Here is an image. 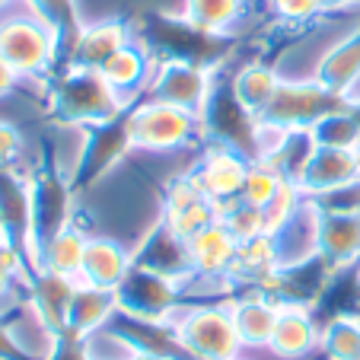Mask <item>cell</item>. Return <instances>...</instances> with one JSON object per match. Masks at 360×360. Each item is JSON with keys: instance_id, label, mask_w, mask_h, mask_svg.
Listing matches in <instances>:
<instances>
[{"instance_id": "ac0fdd59", "label": "cell", "mask_w": 360, "mask_h": 360, "mask_svg": "<svg viewBox=\"0 0 360 360\" xmlns=\"http://www.w3.org/2000/svg\"><path fill=\"white\" fill-rule=\"evenodd\" d=\"M99 74H102V80L122 96V102H128V89H137L147 80L150 64H147V58H143V51H137L134 45H124L122 51H115L109 61L102 64Z\"/></svg>"}, {"instance_id": "603a6c76", "label": "cell", "mask_w": 360, "mask_h": 360, "mask_svg": "<svg viewBox=\"0 0 360 360\" xmlns=\"http://www.w3.org/2000/svg\"><path fill=\"white\" fill-rule=\"evenodd\" d=\"M22 153V134L10 122H0V169H13Z\"/></svg>"}, {"instance_id": "d4e9b609", "label": "cell", "mask_w": 360, "mask_h": 360, "mask_svg": "<svg viewBox=\"0 0 360 360\" xmlns=\"http://www.w3.org/2000/svg\"><path fill=\"white\" fill-rule=\"evenodd\" d=\"M29 4H32V13L45 16V20L55 22V26H58V20L64 16V10L70 7V0H29Z\"/></svg>"}, {"instance_id": "4dcf8cb0", "label": "cell", "mask_w": 360, "mask_h": 360, "mask_svg": "<svg viewBox=\"0 0 360 360\" xmlns=\"http://www.w3.org/2000/svg\"><path fill=\"white\" fill-rule=\"evenodd\" d=\"M236 360H243V357H236Z\"/></svg>"}, {"instance_id": "5bb4252c", "label": "cell", "mask_w": 360, "mask_h": 360, "mask_svg": "<svg viewBox=\"0 0 360 360\" xmlns=\"http://www.w3.org/2000/svg\"><path fill=\"white\" fill-rule=\"evenodd\" d=\"M118 316V297L109 290H96V287L77 284L74 303H70V328L68 335L74 338H86L89 332L109 326Z\"/></svg>"}, {"instance_id": "e0dca14e", "label": "cell", "mask_w": 360, "mask_h": 360, "mask_svg": "<svg viewBox=\"0 0 360 360\" xmlns=\"http://www.w3.org/2000/svg\"><path fill=\"white\" fill-rule=\"evenodd\" d=\"M278 89H281L278 70L265 68V64H249V68L233 80V99H236L252 118H262L265 109L271 105V99L278 96Z\"/></svg>"}, {"instance_id": "30bf717a", "label": "cell", "mask_w": 360, "mask_h": 360, "mask_svg": "<svg viewBox=\"0 0 360 360\" xmlns=\"http://www.w3.org/2000/svg\"><path fill=\"white\" fill-rule=\"evenodd\" d=\"M150 93H153V99L172 102V105L204 115L207 102H211L207 99L211 96L207 70L188 61H169L157 70V77H150Z\"/></svg>"}, {"instance_id": "5b68a950", "label": "cell", "mask_w": 360, "mask_h": 360, "mask_svg": "<svg viewBox=\"0 0 360 360\" xmlns=\"http://www.w3.org/2000/svg\"><path fill=\"white\" fill-rule=\"evenodd\" d=\"M255 160L249 153H243L239 147L214 141L211 147H204L201 160L191 166V176L201 185V191L224 211L226 204L243 198V185L249 179V169Z\"/></svg>"}, {"instance_id": "277c9868", "label": "cell", "mask_w": 360, "mask_h": 360, "mask_svg": "<svg viewBox=\"0 0 360 360\" xmlns=\"http://www.w3.org/2000/svg\"><path fill=\"white\" fill-rule=\"evenodd\" d=\"M55 105L70 124H109L124 109L122 96L102 80L99 70H86V68L70 74L58 86Z\"/></svg>"}, {"instance_id": "f546056e", "label": "cell", "mask_w": 360, "mask_h": 360, "mask_svg": "<svg viewBox=\"0 0 360 360\" xmlns=\"http://www.w3.org/2000/svg\"><path fill=\"white\" fill-rule=\"evenodd\" d=\"M7 4H10V0H0V10H7Z\"/></svg>"}, {"instance_id": "4316f807", "label": "cell", "mask_w": 360, "mask_h": 360, "mask_svg": "<svg viewBox=\"0 0 360 360\" xmlns=\"http://www.w3.org/2000/svg\"><path fill=\"white\" fill-rule=\"evenodd\" d=\"M16 80H20V77H16V74H13V70H10V68H7V64L0 61V96H7V93H13Z\"/></svg>"}, {"instance_id": "8992f818", "label": "cell", "mask_w": 360, "mask_h": 360, "mask_svg": "<svg viewBox=\"0 0 360 360\" xmlns=\"http://www.w3.org/2000/svg\"><path fill=\"white\" fill-rule=\"evenodd\" d=\"M341 102L338 93L326 89L322 83H281L278 96L271 99V105L265 109L268 122L281 124V128H316L322 118L335 115V112H345V109H335Z\"/></svg>"}, {"instance_id": "6da1fadb", "label": "cell", "mask_w": 360, "mask_h": 360, "mask_svg": "<svg viewBox=\"0 0 360 360\" xmlns=\"http://www.w3.org/2000/svg\"><path fill=\"white\" fill-rule=\"evenodd\" d=\"M166 326L172 335V347L185 360H236L245 351L226 300L179 306V313Z\"/></svg>"}, {"instance_id": "ba28073f", "label": "cell", "mask_w": 360, "mask_h": 360, "mask_svg": "<svg viewBox=\"0 0 360 360\" xmlns=\"http://www.w3.org/2000/svg\"><path fill=\"white\" fill-rule=\"evenodd\" d=\"M297 182L309 198L332 195V191L345 188V185L360 182V147H328V143H319L309 166L303 169V176Z\"/></svg>"}, {"instance_id": "d6986e66", "label": "cell", "mask_w": 360, "mask_h": 360, "mask_svg": "<svg viewBox=\"0 0 360 360\" xmlns=\"http://www.w3.org/2000/svg\"><path fill=\"white\" fill-rule=\"evenodd\" d=\"M243 13V0H185V22L198 32L217 35Z\"/></svg>"}, {"instance_id": "83f0119b", "label": "cell", "mask_w": 360, "mask_h": 360, "mask_svg": "<svg viewBox=\"0 0 360 360\" xmlns=\"http://www.w3.org/2000/svg\"><path fill=\"white\" fill-rule=\"evenodd\" d=\"M131 360H179V357H172L166 351H153V347H137V354Z\"/></svg>"}, {"instance_id": "9c48e42d", "label": "cell", "mask_w": 360, "mask_h": 360, "mask_svg": "<svg viewBox=\"0 0 360 360\" xmlns=\"http://www.w3.org/2000/svg\"><path fill=\"white\" fill-rule=\"evenodd\" d=\"M278 322H274L268 351L281 360H303L306 354H313L322 341V328L313 319V306L309 303H278Z\"/></svg>"}, {"instance_id": "7c38bea8", "label": "cell", "mask_w": 360, "mask_h": 360, "mask_svg": "<svg viewBox=\"0 0 360 360\" xmlns=\"http://www.w3.org/2000/svg\"><path fill=\"white\" fill-rule=\"evenodd\" d=\"M93 233L80 224V220H70L61 230H55L48 239H41V245L35 249V268H45V271L64 274V278H74L80 274L83 255H86V243Z\"/></svg>"}, {"instance_id": "7402d4cb", "label": "cell", "mask_w": 360, "mask_h": 360, "mask_svg": "<svg viewBox=\"0 0 360 360\" xmlns=\"http://www.w3.org/2000/svg\"><path fill=\"white\" fill-rule=\"evenodd\" d=\"M271 7L281 20L306 22L313 20L316 13H322V0H271Z\"/></svg>"}, {"instance_id": "52a82bcc", "label": "cell", "mask_w": 360, "mask_h": 360, "mask_svg": "<svg viewBox=\"0 0 360 360\" xmlns=\"http://www.w3.org/2000/svg\"><path fill=\"white\" fill-rule=\"evenodd\" d=\"M131 268H134V249H128V245L115 236L93 233L86 243V255H83L77 284L115 293L118 287L124 284V278L131 274Z\"/></svg>"}, {"instance_id": "2e32d148", "label": "cell", "mask_w": 360, "mask_h": 360, "mask_svg": "<svg viewBox=\"0 0 360 360\" xmlns=\"http://www.w3.org/2000/svg\"><path fill=\"white\" fill-rule=\"evenodd\" d=\"M124 45H128V32H124L122 22H96V26H86L83 32H77L74 58L80 68L99 70Z\"/></svg>"}, {"instance_id": "cb8c5ba5", "label": "cell", "mask_w": 360, "mask_h": 360, "mask_svg": "<svg viewBox=\"0 0 360 360\" xmlns=\"http://www.w3.org/2000/svg\"><path fill=\"white\" fill-rule=\"evenodd\" d=\"M16 290H20V281L13 278V274H7L4 268H0V316H7V313H13L16 306L22 303V300H16Z\"/></svg>"}, {"instance_id": "44dd1931", "label": "cell", "mask_w": 360, "mask_h": 360, "mask_svg": "<svg viewBox=\"0 0 360 360\" xmlns=\"http://www.w3.org/2000/svg\"><path fill=\"white\" fill-rule=\"evenodd\" d=\"M284 172L278 169L274 163H268V160H255L249 169V179H245L243 185V198L239 201L252 204V207H262L265 211L268 204L274 201V195H278V188L284 185Z\"/></svg>"}, {"instance_id": "ffe728a7", "label": "cell", "mask_w": 360, "mask_h": 360, "mask_svg": "<svg viewBox=\"0 0 360 360\" xmlns=\"http://www.w3.org/2000/svg\"><path fill=\"white\" fill-rule=\"evenodd\" d=\"M319 347L328 360H360V316L338 313L328 326H322Z\"/></svg>"}, {"instance_id": "f1b7e54d", "label": "cell", "mask_w": 360, "mask_h": 360, "mask_svg": "<svg viewBox=\"0 0 360 360\" xmlns=\"http://www.w3.org/2000/svg\"><path fill=\"white\" fill-rule=\"evenodd\" d=\"M10 239H16V236H13V230H10L7 217H4V211H0V245H4V243H10Z\"/></svg>"}, {"instance_id": "8fae6325", "label": "cell", "mask_w": 360, "mask_h": 360, "mask_svg": "<svg viewBox=\"0 0 360 360\" xmlns=\"http://www.w3.org/2000/svg\"><path fill=\"white\" fill-rule=\"evenodd\" d=\"M185 245H188L191 274H201V278H230L233 262H236L239 239L233 236L230 226H226L224 220L204 226V230L198 233V236H191Z\"/></svg>"}, {"instance_id": "3957f363", "label": "cell", "mask_w": 360, "mask_h": 360, "mask_svg": "<svg viewBox=\"0 0 360 360\" xmlns=\"http://www.w3.org/2000/svg\"><path fill=\"white\" fill-rule=\"evenodd\" d=\"M58 26L39 13H16L0 20V61L16 77H39L55 61Z\"/></svg>"}, {"instance_id": "9a60e30c", "label": "cell", "mask_w": 360, "mask_h": 360, "mask_svg": "<svg viewBox=\"0 0 360 360\" xmlns=\"http://www.w3.org/2000/svg\"><path fill=\"white\" fill-rule=\"evenodd\" d=\"M357 80H360V35L354 32L322 55L316 83H322L326 89H332V93H338V96H345Z\"/></svg>"}, {"instance_id": "4fadbf2b", "label": "cell", "mask_w": 360, "mask_h": 360, "mask_svg": "<svg viewBox=\"0 0 360 360\" xmlns=\"http://www.w3.org/2000/svg\"><path fill=\"white\" fill-rule=\"evenodd\" d=\"M278 300L265 297L259 290H249L243 297L230 300V313H233V322H236V332L243 338L245 347H255L268 351V341H271V332H274V322H278Z\"/></svg>"}, {"instance_id": "7a4b0ae2", "label": "cell", "mask_w": 360, "mask_h": 360, "mask_svg": "<svg viewBox=\"0 0 360 360\" xmlns=\"http://www.w3.org/2000/svg\"><path fill=\"white\" fill-rule=\"evenodd\" d=\"M131 150H147V153H172L179 147L195 143L198 131H204V122L198 112H188L182 105H172L163 99H147L143 105L131 109L124 115Z\"/></svg>"}, {"instance_id": "484cf974", "label": "cell", "mask_w": 360, "mask_h": 360, "mask_svg": "<svg viewBox=\"0 0 360 360\" xmlns=\"http://www.w3.org/2000/svg\"><path fill=\"white\" fill-rule=\"evenodd\" d=\"M0 360H22L20 351H16V345H13V338H10L7 316H0Z\"/></svg>"}]
</instances>
